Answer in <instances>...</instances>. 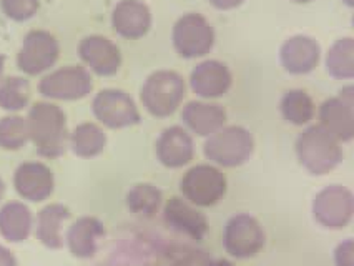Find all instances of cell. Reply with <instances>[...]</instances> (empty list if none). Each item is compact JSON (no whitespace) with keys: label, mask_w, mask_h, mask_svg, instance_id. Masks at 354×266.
<instances>
[{"label":"cell","mask_w":354,"mask_h":266,"mask_svg":"<svg viewBox=\"0 0 354 266\" xmlns=\"http://www.w3.org/2000/svg\"><path fill=\"white\" fill-rule=\"evenodd\" d=\"M353 27H354V15H353Z\"/></svg>","instance_id":"40"},{"label":"cell","mask_w":354,"mask_h":266,"mask_svg":"<svg viewBox=\"0 0 354 266\" xmlns=\"http://www.w3.org/2000/svg\"><path fill=\"white\" fill-rule=\"evenodd\" d=\"M3 193H6V183H3V180L0 178V200L3 198Z\"/></svg>","instance_id":"37"},{"label":"cell","mask_w":354,"mask_h":266,"mask_svg":"<svg viewBox=\"0 0 354 266\" xmlns=\"http://www.w3.org/2000/svg\"><path fill=\"white\" fill-rule=\"evenodd\" d=\"M3 67H6V57L0 53V77H2V73H3Z\"/></svg>","instance_id":"36"},{"label":"cell","mask_w":354,"mask_h":266,"mask_svg":"<svg viewBox=\"0 0 354 266\" xmlns=\"http://www.w3.org/2000/svg\"><path fill=\"white\" fill-rule=\"evenodd\" d=\"M318 112V105L303 88L286 90L279 100V113L286 124L293 126H308L313 124Z\"/></svg>","instance_id":"24"},{"label":"cell","mask_w":354,"mask_h":266,"mask_svg":"<svg viewBox=\"0 0 354 266\" xmlns=\"http://www.w3.org/2000/svg\"><path fill=\"white\" fill-rule=\"evenodd\" d=\"M190 88L203 100H218L230 92L233 73L225 62L218 59H203L190 73Z\"/></svg>","instance_id":"14"},{"label":"cell","mask_w":354,"mask_h":266,"mask_svg":"<svg viewBox=\"0 0 354 266\" xmlns=\"http://www.w3.org/2000/svg\"><path fill=\"white\" fill-rule=\"evenodd\" d=\"M163 220L173 231L193 241H201L209 231V222L201 208L195 207L183 196H171L163 207Z\"/></svg>","instance_id":"15"},{"label":"cell","mask_w":354,"mask_h":266,"mask_svg":"<svg viewBox=\"0 0 354 266\" xmlns=\"http://www.w3.org/2000/svg\"><path fill=\"white\" fill-rule=\"evenodd\" d=\"M343 3H344V6H348V7H351V9H354V0H343Z\"/></svg>","instance_id":"38"},{"label":"cell","mask_w":354,"mask_h":266,"mask_svg":"<svg viewBox=\"0 0 354 266\" xmlns=\"http://www.w3.org/2000/svg\"><path fill=\"white\" fill-rule=\"evenodd\" d=\"M216 40L215 27L200 12L180 15L171 28V44L183 59H201L212 52Z\"/></svg>","instance_id":"6"},{"label":"cell","mask_w":354,"mask_h":266,"mask_svg":"<svg viewBox=\"0 0 354 266\" xmlns=\"http://www.w3.org/2000/svg\"><path fill=\"white\" fill-rule=\"evenodd\" d=\"M153 15L143 0H118L112 12V26L123 39H142L148 34Z\"/></svg>","instance_id":"19"},{"label":"cell","mask_w":354,"mask_h":266,"mask_svg":"<svg viewBox=\"0 0 354 266\" xmlns=\"http://www.w3.org/2000/svg\"><path fill=\"white\" fill-rule=\"evenodd\" d=\"M0 266H17V258L9 248L0 245Z\"/></svg>","instance_id":"33"},{"label":"cell","mask_w":354,"mask_h":266,"mask_svg":"<svg viewBox=\"0 0 354 266\" xmlns=\"http://www.w3.org/2000/svg\"><path fill=\"white\" fill-rule=\"evenodd\" d=\"M316 118L337 142L348 143L354 140V112L339 95L329 97L318 105Z\"/></svg>","instance_id":"21"},{"label":"cell","mask_w":354,"mask_h":266,"mask_svg":"<svg viewBox=\"0 0 354 266\" xmlns=\"http://www.w3.org/2000/svg\"><path fill=\"white\" fill-rule=\"evenodd\" d=\"M104 236L105 227L97 216H80L70 225L65 235V245L78 260H88L97 255Z\"/></svg>","instance_id":"20"},{"label":"cell","mask_w":354,"mask_h":266,"mask_svg":"<svg viewBox=\"0 0 354 266\" xmlns=\"http://www.w3.org/2000/svg\"><path fill=\"white\" fill-rule=\"evenodd\" d=\"M226 110L216 100H203L195 98L188 100L182 106L183 126L192 135L201 138H208L226 125Z\"/></svg>","instance_id":"17"},{"label":"cell","mask_w":354,"mask_h":266,"mask_svg":"<svg viewBox=\"0 0 354 266\" xmlns=\"http://www.w3.org/2000/svg\"><path fill=\"white\" fill-rule=\"evenodd\" d=\"M326 70L336 80H354V37H341L326 52Z\"/></svg>","instance_id":"26"},{"label":"cell","mask_w":354,"mask_h":266,"mask_svg":"<svg viewBox=\"0 0 354 266\" xmlns=\"http://www.w3.org/2000/svg\"><path fill=\"white\" fill-rule=\"evenodd\" d=\"M225 251L234 260H250L261 253L266 245V233L257 216L251 213H236L223 228Z\"/></svg>","instance_id":"7"},{"label":"cell","mask_w":354,"mask_h":266,"mask_svg":"<svg viewBox=\"0 0 354 266\" xmlns=\"http://www.w3.org/2000/svg\"><path fill=\"white\" fill-rule=\"evenodd\" d=\"M321 45L315 37L296 34L288 37L279 47V62L291 75H306L319 65Z\"/></svg>","instance_id":"16"},{"label":"cell","mask_w":354,"mask_h":266,"mask_svg":"<svg viewBox=\"0 0 354 266\" xmlns=\"http://www.w3.org/2000/svg\"><path fill=\"white\" fill-rule=\"evenodd\" d=\"M298 163L313 177L331 173L343 162V143L337 142L319 124L304 126L295 143Z\"/></svg>","instance_id":"2"},{"label":"cell","mask_w":354,"mask_h":266,"mask_svg":"<svg viewBox=\"0 0 354 266\" xmlns=\"http://www.w3.org/2000/svg\"><path fill=\"white\" fill-rule=\"evenodd\" d=\"M335 266H354V238L341 241L333 253Z\"/></svg>","instance_id":"31"},{"label":"cell","mask_w":354,"mask_h":266,"mask_svg":"<svg viewBox=\"0 0 354 266\" xmlns=\"http://www.w3.org/2000/svg\"><path fill=\"white\" fill-rule=\"evenodd\" d=\"M32 88L26 77L9 75L0 79V106L7 112H20L28 105Z\"/></svg>","instance_id":"28"},{"label":"cell","mask_w":354,"mask_h":266,"mask_svg":"<svg viewBox=\"0 0 354 266\" xmlns=\"http://www.w3.org/2000/svg\"><path fill=\"white\" fill-rule=\"evenodd\" d=\"M34 216L22 202H9L0 208V236L9 243H22L30 236Z\"/></svg>","instance_id":"23"},{"label":"cell","mask_w":354,"mask_h":266,"mask_svg":"<svg viewBox=\"0 0 354 266\" xmlns=\"http://www.w3.org/2000/svg\"><path fill=\"white\" fill-rule=\"evenodd\" d=\"M254 151V138L241 125H228L205 138L203 155L213 165L223 169H238L250 162Z\"/></svg>","instance_id":"4"},{"label":"cell","mask_w":354,"mask_h":266,"mask_svg":"<svg viewBox=\"0 0 354 266\" xmlns=\"http://www.w3.org/2000/svg\"><path fill=\"white\" fill-rule=\"evenodd\" d=\"M291 2H295V3H310V2H313V0H291Z\"/></svg>","instance_id":"39"},{"label":"cell","mask_w":354,"mask_h":266,"mask_svg":"<svg viewBox=\"0 0 354 266\" xmlns=\"http://www.w3.org/2000/svg\"><path fill=\"white\" fill-rule=\"evenodd\" d=\"M0 7L9 19L24 22L37 14L40 0H0Z\"/></svg>","instance_id":"30"},{"label":"cell","mask_w":354,"mask_h":266,"mask_svg":"<svg viewBox=\"0 0 354 266\" xmlns=\"http://www.w3.org/2000/svg\"><path fill=\"white\" fill-rule=\"evenodd\" d=\"M14 188L24 200L40 203L50 198L55 188L52 170L42 162L22 163L14 173Z\"/></svg>","instance_id":"18"},{"label":"cell","mask_w":354,"mask_h":266,"mask_svg":"<svg viewBox=\"0 0 354 266\" xmlns=\"http://www.w3.org/2000/svg\"><path fill=\"white\" fill-rule=\"evenodd\" d=\"M28 142L26 118L20 115H7L0 118V149L7 151L20 150Z\"/></svg>","instance_id":"29"},{"label":"cell","mask_w":354,"mask_h":266,"mask_svg":"<svg viewBox=\"0 0 354 266\" xmlns=\"http://www.w3.org/2000/svg\"><path fill=\"white\" fill-rule=\"evenodd\" d=\"M187 93L182 73L170 68L151 72L140 88V100L150 115L156 118L171 117L180 108Z\"/></svg>","instance_id":"3"},{"label":"cell","mask_w":354,"mask_h":266,"mask_svg":"<svg viewBox=\"0 0 354 266\" xmlns=\"http://www.w3.org/2000/svg\"><path fill=\"white\" fill-rule=\"evenodd\" d=\"M339 97L351 106V110L354 112V82L353 84H346L344 87L339 90Z\"/></svg>","instance_id":"34"},{"label":"cell","mask_w":354,"mask_h":266,"mask_svg":"<svg viewBox=\"0 0 354 266\" xmlns=\"http://www.w3.org/2000/svg\"><path fill=\"white\" fill-rule=\"evenodd\" d=\"M245 0H209L213 7L218 10H233L240 7Z\"/></svg>","instance_id":"32"},{"label":"cell","mask_w":354,"mask_h":266,"mask_svg":"<svg viewBox=\"0 0 354 266\" xmlns=\"http://www.w3.org/2000/svg\"><path fill=\"white\" fill-rule=\"evenodd\" d=\"M208 266H236L232 260L228 258H218V260H213Z\"/></svg>","instance_id":"35"},{"label":"cell","mask_w":354,"mask_h":266,"mask_svg":"<svg viewBox=\"0 0 354 266\" xmlns=\"http://www.w3.org/2000/svg\"><path fill=\"white\" fill-rule=\"evenodd\" d=\"M28 140L34 142L37 153L44 158H59L68 145L67 115L59 105L39 100L28 110L26 118Z\"/></svg>","instance_id":"1"},{"label":"cell","mask_w":354,"mask_h":266,"mask_svg":"<svg viewBox=\"0 0 354 266\" xmlns=\"http://www.w3.org/2000/svg\"><path fill=\"white\" fill-rule=\"evenodd\" d=\"M130 213L142 218H153L163 207V193L153 183H137L127 193Z\"/></svg>","instance_id":"27"},{"label":"cell","mask_w":354,"mask_h":266,"mask_svg":"<svg viewBox=\"0 0 354 266\" xmlns=\"http://www.w3.org/2000/svg\"><path fill=\"white\" fill-rule=\"evenodd\" d=\"M93 88L92 72L85 65H64L39 80L40 95L50 100H80Z\"/></svg>","instance_id":"10"},{"label":"cell","mask_w":354,"mask_h":266,"mask_svg":"<svg viewBox=\"0 0 354 266\" xmlns=\"http://www.w3.org/2000/svg\"><path fill=\"white\" fill-rule=\"evenodd\" d=\"M311 211L324 230H343L354 220V193L343 185H328L316 193Z\"/></svg>","instance_id":"9"},{"label":"cell","mask_w":354,"mask_h":266,"mask_svg":"<svg viewBox=\"0 0 354 266\" xmlns=\"http://www.w3.org/2000/svg\"><path fill=\"white\" fill-rule=\"evenodd\" d=\"M195 138L183 125L168 126L156 138L155 155L165 169H185L195 160Z\"/></svg>","instance_id":"13"},{"label":"cell","mask_w":354,"mask_h":266,"mask_svg":"<svg viewBox=\"0 0 354 266\" xmlns=\"http://www.w3.org/2000/svg\"><path fill=\"white\" fill-rule=\"evenodd\" d=\"M92 113L102 126L112 130L138 125L142 115L135 98L122 88H102L92 100Z\"/></svg>","instance_id":"8"},{"label":"cell","mask_w":354,"mask_h":266,"mask_svg":"<svg viewBox=\"0 0 354 266\" xmlns=\"http://www.w3.org/2000/svg\"><path fill=\"white\" fill-rule=\"evenodd\" d=\"M70 210L62 203H50L39 211L35 220V236L48 249H60L65 245L64 223Z\"/></svg>","instance_id":"22"},{"label":"cell","mask_w":354,"mask_h":266,"mask_svg":"<svg viewBox=\"0 0 354 266\" xmlns=\"http://www.w3.org/2000/svg\"><path fill=\"white\" fill-rule=\"evenodd\" d=\"M70 149L80 158H95L106 146V133L95 122H84L70 133Z\"/></svg>","instance_id":"25"},{"label":"cell","mask_w":354,"mask_h":266,"mask_svg":"<svg viewBox=\"0 0 354 266\" xmlns=\"http://www.w3.org/2000/svg\"><path fill=\"white\" fill-rule=\"evenodd\" d=\"M78 59L90 72L100 77H112L122 67V52L118 45L102 34H90L78 42Z\"/></svg>","instance_id":"12"},{"label":"cell","mask_w":354,"mask_h":266,"mask_svg":"<svg viewBox=\"0 0 354 266\" xmlns=\"http://www.w3.org/2000/svg\"><path fill=\"white\" fill-rule=\"evenodd\" d=\"M60 57V45L55 35L42 28H34L24 37L17 53V67L27 75H40L50 70Z\"/></svg>","instance_id":"11"},{"label":"cell","mask_w":354,"mask_h":266,"mask_svg":"<svg viewBox=\"0 0 354 266\" xmlns=\"http://www.w3.org/2000/svg\"><path fill=\"white\" fill-rule=\"evenodd\" d=\"M228 190L223 170L213 163H196L183 173L180 191L187 202L198 208H212L221 203Z\"/></svg>","instance_id":"5"}]
</instances>
